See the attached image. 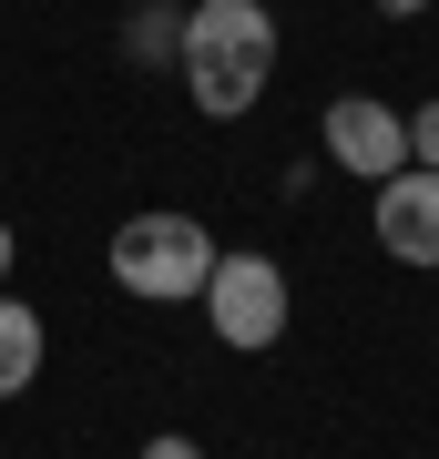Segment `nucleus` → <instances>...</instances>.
<instances>
[{
    "mask_svg": "<svg viewBox=\"0 0 439 459\" xmlns=\"http://www.w3.org/2000/svg\"><path fill=\"white\" fill-rule=\"evenodd\" d=\"M368 235L399 265H439V174L429 164H399L389 184H368Z\"/></svg>",
    "mask_w": 439,
    "mask_h": 459,
    "instance_id": "5",
    "label": "nucleus"
},
{
    "mask_svg": "<svg viewBox=\"0 0 439 459\" xmlns=\"http://www.w3.org/2000/svg\"><path fill=\"white\" fill-rule=\"evenodd\" d=\"M184 92L205 123H245L277 82V11L266 0H184V51H174Z\"/></svg>",
    "mask_w": 439,
    "mask_h": 459,
    "instance_id": "1",
    "label": "nucleus"
},
{
    "mask_svg": "<svg viewBox=\"0 0 439 459\" xmlns=\"http://www.w3.org/2000/svg\"><path fill=\"white\" fill-rule=\"evenodd\" d=\"M144 459H205V449L184 439V429H163V439H144Z\"/></svg>",
    "mask_w": 439,
    "mask_h": 459,
    "instance_id": "9",
    "label": "nucleus"
},
{
    "mask_svg": "<svg viewBox=\"0 0 439 459\" xmlns=\"http://www.w3.org/2000/svg\"><path fill=\"white\" fill-rule=\"evenodd\" d=\"M51 358V337H41V316L21 307L11 286H0V398H31V377Z\"/></svg>",
    "mask_w": 439,
    "mask_h": 459,
    "instance_id": "6",
    "label": "nucleus"
},
{
    "mask_svg": "<svg viewBox=\"0 0 439 459\" xmlns=\"http://www.w3.org/2000/svg\"><path fill=\"white\" fill-rule=\"evenodd\" d=\"M378 11H389V21H419V11H429V0H378Z\"/></svg>",
    "mask_w": 439,
    "mask_h": 459,
    "instance_id": "11",
    "label": "nucleus"
},
{
    "mask_svg": "<svg viewBox=\"0 0 439 459\" xmlns=\"http://www.w3.org/2000/svg\"><path fill=\"white\" fill-rule=\"evenodd\" d=\"M215 225L205 214H174V204H154V214H123L113 225V286L123 296H144V307H195L205 276H215Z\"/></svg>",
    "mask_w": 439,
    "mask_h": 459,
    "instance_id": "2",
    "label": "nucleus"
},
{
    "mask_svg": "<svg viewBox=\"0 0 439 459\" xmlns=\"http://www.w3.org/2000/svg\"><path fill=\"white\" fill-rule=\"evenodd\" d=\"M317 153L338 174H358V184H389L408 164V113H389V102H368V92H338L327 123H317Z\"/></svg>",
    "mask_w": 439,
    "mask_h": 459,
    "instance_id": "4",
    "label": "nucleus"
},
{
    "mask_svg": "<svg viewBox=\"0 0 439 459\" xmlns=\"http://www.w3.org/2000/svg\"><path fill=\"white\" fill-rule=\"evenodd\" d=\"M174 51H184V0H144L123 21V62L133 72H174Z\"/></svg>",
    "mask_w": 439,
    "mask_h": 459,
    "instance_id": "7",
    "label": "nucleus"
},
{
    "mask_svg": "<svg viewBox=\"0 0 439 459\" xmlns=\"http://www.w3.org/2000/svg\"><path fill=\"white\" fill-rule=\"evenodd\" d=\"M408 164L439 174V102H419V113H408Z\"/></svg>",
    "mask_w": 439,
    "mask_h": 459,
    "instance_id": "8",
    "label": "nucleus"
},
{
    "mask_svg": "<svg viewBox=\"0 0 439 459\" xmlns=\"http://www.w3.org/2000/svg\"><path fill=\"white\" fill-rule=\"evenodd\" d=\"M11 265H21V235H11V225H0V286H11Z\"/></svg>",
    "mask_w": 439,
    "mask_h": 459,
    "instance_id": "10",
    "label": "nucleus"
},
{
    "mask_svg": "<svg viewBox=\"0 0 439 459\" xmlns=\"http://www.w3.org/2000/svg\"><path fill=\"white\" fill-rule=\"evenodd\" d=\"M195 307L215 316V337H225L235 358H266V347L286 337V265H277V255H256V246H225Z\"/></svg>",
    "mask_w": 439,
    "mask_h": 459,
    "instance_id": "3",
    "label": "nucleus"
}]
</instances>
